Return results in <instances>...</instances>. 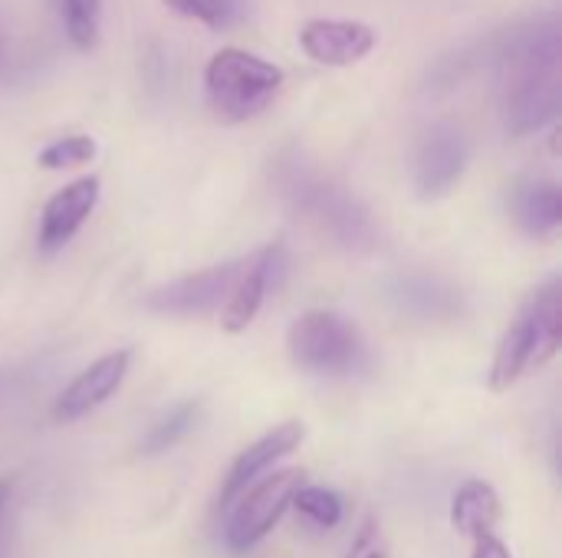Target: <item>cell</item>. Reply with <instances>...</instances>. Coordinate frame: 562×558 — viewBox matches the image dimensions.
I'll use <instances>...</instances> for the list:
<instances>
[{
	"instance_id": "277c9868",
	"label": "cell",
	"mask_w": 562,
	"mask_h": 558,
	"mask_svg": "<svg viewBox=\"0 0 562 558\" xmlns=\"http://www.w3.org/2000/svg\"><path fill=\"white\" fill-rule=\"evenodd\" d=\"M290 362L310 375H349L366 358V342L359 329L329 309L303 312L286 335Z\"/></svg>"
},
{
	"instance_id": "cb8c5ba5",
	"label": "cell",
	"mask_w": 562,
	"mask_h": 558,
	"mask_svg": "<svg viewBox=\"0 0 562 558\" xmlns=\"http://www.w3.org/2000/svg\"><path fill=\"white\" fill-rule=\"evenodd\" d=\"M474 549H471V558H514L510 556V546L497 536V533H487V536H477L471 539Z\"/></svg>"
},
{
	"instance_id": "3957f363",
	"label": "cell",
	"mask_w": 562,
	"mask_h": 558,
	"mask_svg": "<svg viewBox=\"0 0 562 558\" xmlns=\"http://www.w3.org/2000/svg\"><path fill=\"white\" fill-rule=\"evenodd\" d=\"M283 69L247 49H221L211 56L204 69V99L214 118L227 125H240L257 118L273 105L283 89Z\"/></svg>"
},
{
	"instance_id": "d4e9b609",
	"label": "cell",
	"mask_w": 562,
	"mask_h": 558,
	"mask_svg": "<svg viewBox=\"0 0 562 558\" xmlns=\"http://www.w3.org/2000/svg\"><path fill=\"white\" fill-rule=\"evenodd\" d=\"M10 493H13V480L10 477H0V516H3V510L10 503Z\"/></svg>"
},
{
	"instance_id": "52a82bcc",
	"label": "cell",
	"mask_w": 562,
	"mask_h": 558,
	"mask_svg": "<svg viewBox=\"0 0 562 558\" xmlns=\"http://www.w3.org/2000/svg\"><path fill=\"white\" fill-rule=\"evenodd\" d=\"M237 273H240V260H231V263H217L191 276L171 280L145 296V309L155 316H171V319H194V316L221 312Z\"/></svg>"
},
{
	"instance_id": "44dd1931",
	"label": "cell",
	"mask_w": 562,
	"mask_h": 558,
	"mask_svg": "<svg viewBox=\"0 0 562 558\" xmlns=\"http://www.w3.org/2000/svg\"><path fill=\"white\" fill-rule=\"evenodd\" d=\"M95 155H99L95 138H89V135H66V138L49 141V145L36 155V164L46 168V171H72V168L89 164Z\"/></svg>"
},
{
	"instance_id": "5bb4252c",
	"label": "cell",
	"mask_w": 562,
	"mask_h": 558,
	"mask_svg": "<svg viewBox=\"0 0 562 558\" xmlns=\"http://www.w3.org/2000/svg\"><path fill=\"white\" fill-rule=\"evenodd\" d=\"M510 217L527 237H537V240L553 237L562 224L560 187L543 178L517 181L510 187Z\"/></svg>"
},
{
	"instance_id": "5b68a950",
	"label": "cell",
	"mask_w": 562,
	"mask_h": 558,
	"mask_svg": "<svg viewBox=\"0 0 562 558\" xmlns=\"http://www.w3.org/2000/svg\"><path fill=\"white\" fill-rule=\"evenodd\" d=\"M303 477H306L303 470H280V474H267L257 483H250L231 503V520H227V529H224L227 546L234 553H247L260 539H267L270 529L293 506V497L303 487Z\"/></svg>"
},
{
	"instance_id": "2e32d148",
	"label": "cell",
	"mask_w": 562,
	"mask_h": 558,
	"mask_svg": "<svg viewBox=\"0 0 562 558\" xmlns=\"http://www.w3.org/2000/svg\"><path fill=\"white\" fill-rule=\"evenodd\" d=\"M504 516V506H501V497L491 483L484 480H468L454 500H451V523L461 536L468 539H477V536H487L497 529Z\"/></svg>"
},
{
	"instance_id": "8992f818",
	"label": "cell",
	"mask_w": 562,
	"mask_h": 558,
	"mask_svg": "<svg viewBox=\"0 0 562 558\" xmlns=\"http://www.w3.org/2000/svg\"><path fill=\"white\" fill-rule=\"evenodd\" d=\"M471 161V145L464 138V132L451 122H438L431 125L412 158V178H415V191L422 201H441L448 197Z\"/></svg>"
},
{
	"instance_id": "ffe728a7",
	"label": "cell",
	"mask_w": 562,
	"mask_h": 558,
	"mask_svg": "<svg viewBox=\"0 0 562 558\" xmlns=\"http://www.w3.org/2000/svg\"><path fill=\"white\" fill-rule=\"evenodd\" d=\"M63 30L76 49H92L102 36V0H63Z\"/></svg>"
},
{
	"instance_id": "9c48e42d",
	"label": "cell",
	"mask_w": 562,
	"mask_h": 558,
	"mask_svg": "<svg viewBox=\"0 0 562 558\" xmlns=\"http://www.w3.org/2000/svg\"><path fill=\"white\" fill-rule=\"evenodd\" d=\"M286 250L283 243H267L260 250H254L250 257L240 260V273L231 286V296L221 309V326L231 335H240L254 326L257 312L267 303L270 283L277 280V273L283 270Z\"/></svg>"
},
{
	"instance_id": "30bf717a",
	"label": "cell",
	"mask_w": 562,
	"mask_h": 558,
	"mask_svg": "<svg viewBox=\"0 0 562 558\" xmlns=\"http://www.w3.org/2000/svg\"><path fill=\"white\" fill-rule=\"evenodd\" d=\"M128 365H132L128 349H119V352H109V355L95 358L86 372H79L59 391V398L53 401V421L56 424H72V421L92 414L95 408H102L122 388V382L128 375Z\"/></svg>"
},
{
	"instance_id": "d6986e66",
	"label": "cell",
	"mask_w": 562,
	"mask_h": 558,
	"mask_svg": "<svg viewBox=\"0 0 562 558\" xmlns=\"http://www.w3.org/2000/svg\"><path fill=\"white\" fill-rule=\"evenodd\" d=\"M293 506L310 526H316L323 533L336 529L346 520V500L329 487H306L303 483L293 497Z\"/></svg>"
},
{
	"instance_id": "7402d4cb",
	"label": "cell",
	"mask_w": 562,
	"mask_h": 558,
	"mask_svg": "<svg viewBox=\"0 0 562 558\" xmlns=\"http://www.w3.org/2000/svg\"><path fill=\"white\" fill-rule=\"evenodd\" d=\"M178 13L204 23V26H227L234 23L240 0H168Z\"/></svg>"
},
{
	"instance_id": "4fadbf2b",
	"label": "cell",
	"mask_w": 562,
	"mask_h": 558,
	"mask_svg": "<svg viewBox=\"0 0 562 558\" xmlns=\"http://www.w3.org/2000/svg\"><path fill=\"white\" fill-rule=\"evenodd\" d=\"M300 46L319 66H352L379 46V33L359 20H310L300 30Z\"/></svg>"
},
{
	"instance_id": "7a4b0ae2",
	"label": "cell",
	"mask_w": 562,
	"mask_h": 558,
	"mask_svg": "<svg viewBox=\"0 0 562 558\" xmlns=\"http://www.w3.org/2000/svg\"><path fill=\"white\" fill-rule=\"evenodd\" d=\"M273 187L283 204L316 234H323L333 247L346 253H372L379 247V227L369 207L333 178L313 171L300 155L286 151L277 158Z\"/></svg>"
},
{
	"instance_id": "ba28073f",
	"label": "cell",
	"mask_w": 562,
	"mask_h": 558,
	"mask_svg": "<svg viewBox=\"0 0 562 558\" xmlns=\"http://www.w3.org/2000/svg\"><path fill=\"white\" fill-rule=\"evenodd\" d=\"M392 309L418 326H451L468 312L464 293L438 273H402L389 283Z\"/></svg>"
},
{
	"instance_id": "484cf974",
	"label": "cell",
	"mask_w": 562,
	"mask_h": 558,
	"mask_svg": "<svg viewBox=\"0 0 562 558\" xmlns=\"http://www.w3.org/2000/svg\"><path fill=\"white\" fill-rule=\"evenodd\" d=\"M3 49H7V43H3V33H0V66H3Z\"/></svg>"
},
{
	"instance_id": "603a6c76",
	"label": "cell",
	"mask_w": 562,
	"mask_h": 558,
	"mask_svg": "<svg viewBox=\"0 0 562 558\" xmlns=\"http://www.w3.org/2000/svg\"><path fill=\"white\" fill-rule=\"evenodd\" d=\"M346 558H389V546H385V536H382L379 520H366L362 523V529L356 533V539H352L349 556Z\"/></svg>"
},
{
	"instance_id": "8fae6325",
	"label": "cell",
	"mask_w": 562,
	"mask_h": 558,
	"mask_svg": "<svg viewBox=\"0 0 562 558\" xmlns=\"http://www.w3.org/2000/svg\"><path fill=\"white\" fill-rule=\"evenodd\" d=\"M99 194H102V181L95 174L76 178L66 187H59L43 204V214H40V234H36L40 250L43 253L63 250L82 230V224L92 217V210L99 204Z\"/></svg>"
},
{
	"instance_id": "6da1fadb",
	"label": "cell",
	"mask_w": 562,
	"mask_h": 558,
	"mask_svg": "<svg viewBox=\"0 0 562 558\" xmlns=\"http://www.w3.org/2000/svg\"><path fill=\"white\" fill-rule=\"evenodd\" d=\"M504 125L524 138L557 122L562 99L560 20L543 16L520 23L497 43Z\"/></svg>"
},
{
	"instance_id": "7c38bea8",
	"label": "cell",
	"mask_w": 562,
	"mask_h": 558,
	"mask_svg": "<svg viewBox=\"0 0 562 558\" xmlns=\"http://www.w3.org/2000/svg\"><path fill=\"white\" fill-rule=\"evenodd\" d=\"M303 441H306L303 421H286V424H277L260 441H254L247 451H240V457L231 464V470L224 477V487H221V497H217L221 510H227L250 483H257L260 477H267L277 460H283L293 451H300Z\"/></svg>"
},
{
	"instance_id": "9a60e30c",
	"label": "cell",
	"mask_w": 562,
	"mask_h": 558,
	"mask_svg": "<svg viewBox=\"0 0 562 558\" xmlns=\"http://www.w3.org/2000/svg\"><path fill=\"white\" fill-rule=\"evenodd\" d=\"M530 368H540V362H537V332H533V319H530V312L524 309V312L514 319V326L504 332V339H501V345H497V352H494L491 375H487L491 391H497V395L510 391Z\"/></svg>"
},
{
	"instance_id": "e0dca14e",
	"label": "cell",
	"mask_w": 562,
	"mask_h": 558,
	"mask_svg": "<svg viewBox=\"0 0 562 558\" xmlns=\"http://www.w3.org/2000/svg\"><path fill=\"white\" fill-rule=\"evenodd\" d=\"M533 319V332H537V362L540 368L550 365L557 358L562 345V280L553 276L547 280L530 303L524 306Z\"/></svg>"
},
{
	"instance_id": "ac0fdd59",
	"label": "cell",
	"mask_w": 562,
	"mask_h": 558,
	"mask_svg": "<svg viewBox=\"0 0 562 558\" xmlns=\"http://www.w3.org/2000/svg\"><path fill=\"white\" fill-rule=\"evenodd\" d=\"M198 418H201V405H198V401H181V405H175V408H171L165 418H158V421L148 428V434L138 441V454H142V457H161V454H168L171 447H178V444L194 431Z\"/></svg>"
}]
</instances>
